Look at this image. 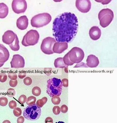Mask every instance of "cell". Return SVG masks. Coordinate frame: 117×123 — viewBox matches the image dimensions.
Segmentation results:
<instances>
[{
    "label": "cell",
    "mask_w": 117,
    "mask_h": 123,
    "mask_svg": "<svg viewBox=\"0 0 117 123\" xmlns=\"http://www.w3.org/2000/svg\"><path fill=\"white\" fill-rule=\"evenodd\" d=\"M39 38V34L37 31L31 30L24 36L22 43L25 47L34 45L38 43Z\"/></svg>",
    "instance_id": "obj_6"
},
{
    "label": "cell",
    "mask_w": 117,
    "mask_h": 123,
    "mask_svg": "<svg viewBox=\"0 0 117 123\" xmlns=\"http://www.w3.org/2000/svg\"><path fill=\"white\" fill-rule=\"evenodd\" d=\"M100 29L97 26L92 27L89 31V35L91 38L93 40H97L99 39L101 36Z\"/></svg>",
    "instance_id": "obj_16"
},
{
    "label": "cell",
    "mask_w": 117,
    "mask_h": 123,
    "mask_svg": "<svg viewBox=\"0 0 117 123\" xmlns=\"http://www.w3.org/2000/svg\"><path fill=\"white\" fill-rule=\"evenodd\" d=\"M26 75V73L25 71H22L19 73L18 76L19 78L21 79H23L25 77Z\"/></svg>",
    "instance_id": "obj_36"
},
{
    "label": "cell",
    "mask_w": 117,
    "mask_h": 123,
    "mask_svg": "<svg viewBox=\"0 0 117 123\" xmlns=\"http://www.w3.org/2000/svg\"><path fill=\"white\" fill-rule=\"evenodd\" d=\"M47 97H44L41 99L37 100L36 104L39 107L41 108L47 103Z\"/></svg>",
    "instance_id": "obj_21"
},
{
    "label": "cell",
    "mask_w": 117,
    "mask_h": 123,
    "mask_svg": "<svg viewBox=\"0 0 117 123\" xmlns=\"http://www.w3.org/2000/svg\"><path fill=\"white\" fill-rule=\"evenodd\" d=\"M51 101L55 105H59L61 101L60 98L57 96H54L52 97Z\"/></svg>",
    "instance_id": "obj_25"
},
{
    "label": "cell",
    "mask_w": 117,
    "mask_h": 123,
    "mask_svg": "<svg viewBox=\"0 0 117 123\" xmlns=\"http://www.w3.org/2000/svg\"><path fill=\"white\" fill-rule=\"evenodd\" d=\"M67 54L70 61L74 64L80 63L83 59L85 55L83 50L77 47L73 48Z\"/></svg>",
    "instance_id": "obj_7"
},
{
    "label": "cell",
    "mask_w": 117,
    "mask_h": 123,
    "mask_svg": "<svg viewBox=\"0 0 117 123\" xmlns=\"http://www.w3.org/2000/svg\"><path fill=\"white\" fill-rule=\"evenodd\" d=\"M86 61L87 66L90 68H96L99 64V61L98 58L93 55L88 56Z\"/></svg>",
    "instance_id": "obj_15"
},
{
    "label": "cell",
    "mask_w": 117,
    "mask_h": 123,
    "mask_svg": "<svg viewBox=\"0 0 117 123\" xmlns=\"http://www.w3.org/2000/svg\"><path fill=\"white\" fill-rule=\"evenodd\" d=\"M74 68H88V67L87 66L86 64L85 63L82 62L76 64Z\"/></svg>",
    "instance_id": "obj_38"
},
{
    "label": "cell",
    "mask_w": 117,
    "mask_h": 123,
    "mask_svg": "<svg viewBox=\"0 0 117 123\" xmlns=\"http://www.w3.org/2000/svg\"><path fill=\"white\" fill-rule=\"evenodd\" d=\"M56 42L55 40L53 38L49 37L45 38L43 40L41 45V51L46 54H53V48Z\"/></svg>",
    "instance_id": "obj_8"
},
{
    "label": "cell",
    "mask_w": 117,
    "mask_h": 123,
    "mask_svg": "<svg viewBox=\"0 0 117 123\" xmlns=\"http://www.w3.org/2000/svg\"><path fill=\"white\" fill-rule=\"evenodd\" d=\"M47 93L51 97L61 95L63 86L60 79L55 78L49 79L47 81Z\"/></svg>",
    "instance_id": "obj_2"
},
{
    "label": "cell",
    "mask_w": 117,
    "mask_h": 123,
    "mask_svg": "<svg viewBox=\"0 0 117 123\" xmlns=\"http://www.w3.org/2000/svg\"><path fill=\"white\" fill-rule=\"evenodd\" d=\"M54 65L56 68H67L68 67L64 63L62 57H58L54 61Z\"/></svg>",
    "instance_id": "obj_19"
},
{
    "label": "cell",
    "mask_w": 117,
    "mask_h": 123,
    "mask_svg": "<svg viewBox=\"0 0 117 123\" xmlns=\"http://www.w3.org/2000/svg\"><path fill=\"white\" fill-rule=\"evenodd\" d=\"M77 9L81 12L86 13L89 12L91 8V3L89 0H77L76 3Z\"/></svg>",
    "instance_id": "obj_10"
},
{
    "label": "cell",
    "mask_w": 117,
    "mask_h": 123,
    "mask_svg": "<svg viewBox=\"0 0 117 123\" xmlns=\"http://www.w3.org/2000/svg\"><path fill=\"white\" fill-rule=\"evenodd\" d=\"M98 17L100 25L102 27L105 28L109 25L113 20V12L109 8L103 9L99 12Z\"/></svg>",
    "instance_id": "obj_5"
},
{
    "label": "cell",
    "mask_w": 117,
    "mask_h": 123,
    "mask_svg": "<svg viewBox=\"0 0 117 123\" xmlns=\"http://www.w3.org/2000/svg\"><path fill=\"white\" fill-rule=\"evenodd\" d=\"M17 35L11 30L6 31L2 36L3 42L9 45L15 40Z\"/></svg>",
    "instance_id": "obj_13"
},
{
    "label": "cell",
    "mask_w": 117,
    "mask_h": 123,
    "mask_svg": "<svg viewBox=\"0 0 117 123\" xmlns=\"http://www.w3.org/2000/svg\"><path fill=\"white\" fill-rule=\"evenodd\" d=\"M7 75L4 72L0 73V82L4 83L6 81L7 79Z\"/></svg>",
    "instance_id": "obj_30"
},
{
    "label": "cell",
    "mask_w": 117,
    "mask_h": 123,
    "mask_svg": "<svg viewBox=\"0 0 117 123\" xmlns=\"http://www.w3.org/2000/svg\"><path fill=\"white\" fill-rule=\"evenodd\" d=\"M52 18L51 15L47 13L39 14L32 18L31 20V25L34 27H41L48 24Z\"/></svg>",
    "instance_id": "obj_4"
},
{
    "label": "cell",
    "mask_w": 117,
    "mask_h": 123,
    "mask_svg": "<svg viewBox=\"0 0 117 123\" xmlns=\"http://www.w3.org/2000/svg\"><path fill=\"white\" fill-rule=\"evenodd\" d=\"M24 121V118L22 116H21L18 117L17 120L18 123H23Z\"/></svg>",
    "instance_id": "obj_41"
},
{
    "label": "cell",
    "mask_w": 117,
    "mask_h": 123,
    "mask_svg": "<svg viewBox=\"0 0 117 123\" xmlns=\"http://www.w3.org/2000/svg\"><path fill=\"white\" fill-rule=\"evenodd\" d=\"M8 102V99L6 98L2 97L0 98V105L2 106H6Z\"/></svg>",
    "instance_id": "obj_28"
},
{
    "label": "cell",
    "mask_w": 117,
    "mask_h": 123,
    "mask_svg": "<svg viewBox=\"0 0 117 123\" xmlns=\"http://www.w3.org/2000/svg\"><path fill=\"white\" fill-rule=\"evenodd\" d=\"M9 57L10 53L8 49L4 45L0 44V68L4 65Z\"/></svg>",
    "instance_id": "obj_12"
},
{
    "label": "cell",
    "mask_w": 117,
    "mask_h": 123,
    "mask_svg": "<svg viewBox=\"0 0 117 123\" xmlns=\"http://www.w3.org/2000/svg\"><path fill=\"white\" fill-rule=\"evenodd\" d=\"M23 82L25 85L29 86L32 84V80L29 77H27L23 80Z\"/></svg>",
    "instance_id": "obj_31"
},
{
    "label": "cell",
    "mask_w": 117,
    "mask_h": 123,
    "mask_svg": "<svg viewBox=\"0 0 117 123\" xmlns=\"http://www.w3.org/2000/svg\"><path fill=\"white\" fill-rule=\"evenodd\" d=\"M9 78L12 80H16L18 78L16 73L12 71H10L8 73Z\"/></svg>",
    "instance_id": "obj_26"
},
{
    "label": "cell",
    "mask_w": 117,
    "mask_h": 123,
    "mask_svg": "<svg viewBox=\"0 0 117 123\" xmlns=\"http://www.w3.org/2000/svg\"><path fill=\"white\" fill-rule=\"evenodd\" d=\"M9 106L11 109H14L17 107V103L15 101L11 100L9 103Z\"/></svg>",
    "instance_id": "obj_34"
},
{
    "label": "cell",
    "mask_w": 117,
    "mask_h": 123,
    "mask_svg": "<svg viewBox=\"0 0 117 123\" xmlns=\"http://www.w3.org/2000/svg\"><path fill=\"white\" fill-rule=\"evenodd\" d=\"M36 100L35 97L34 96H31L27 98L26 103L27 105H33L35 104Z\"/></svg>",
    "instance_id": "obj_22"
},
{
    "label": "cell",
    "mask_w": 117,
    "mask_h": 123,
    "mask_svg": "<svg viewBox=\"0 0 117 123\" xmlns=\"http://www.w3.org/2000/svg\"><path fill=\"white\" fill-rule=\"evenodd\" d=\"M27 7V3L24 0H14L12 3L13 12L17 14L24 13Z\"/></svg>",
    "instance_id": "obj_9"
},
{
    "label": "cell",
    "mask_w": 117,
    "mask_h": 123,
    "mask_svg": "<svg viewBox=\"0 0 117 123\" xmlns=\"http://www.w3.org/2000/svg\"><path fill=\"white\" fill-rule=\"evenodd\" d=\"M10 63L11 68H23L25 66V61L22 56L19 54H16L13 55Z\"/></svg>",
    "instance_id": "obj_11"
},
{
    "label": "cell",
    "mask_w": 117,
    "mask_h": 123,
    "mask_svg": "<svg viewBox=\"0 0 117 123\" xmlns=\"http://www.w3.org/2000/svg\"><path fill=\"white\" fill-rule=\"evenodd\" d=\"M68 48V44L66 42H57L55 43L53 48L54 53L61 54L66 50Z\"/></svg>",
    "instance_id": "obj_14"
},
{
    "label": "cell",
    "mask_w": 117,
    "mask_h": 123,
    "mask_svg": "<svg viewBox=\"0 0 117 123\" xmlns=\"http://www.w3.org/2000/svg\"><path fill=\"white\" fill-rule=\"evenodd\" d=\"M61 111L63 113H65L67 112L68 110L67 106L65 105H63L60 108Z\"/></svg>",
    "instance_id": "obj_35"
},
{
    "label": "cell",
    "mask_w": 117,
    "mask_h": 123,
    "mask_svg": "<svg viewBox=\"0 0 117 123\" xmlns=\"http://www.w3.org/2000/svg\"><path fill=\"white\" fill-rule=\"evenodd\" d=\"M9 9L7 6L4 3H0V18H6L8 15Z\"/></svg>",
    "instance_id": "obj_18"
},
{
    "label": "cell",
    "mask_w": 117,
    "mask_h": 123,
    "mask_svg": "<svg viewBox=\"0 0 117 123\" xmlns=\"http://www.w3.org/2000/svg\"><path fill=\"white\" fill-rule=\"evenodd\" d=\"M53 111L54 114L56 115L59 114L61 112L60 107L58 106H54L53 108Z\"/></svg>",
    "instance_id": "obj_32"
},
{
    "label": "cell",
    "mask_w": 117,
    "mask_h": 123,
    "mask_svg": "<svg viewBox=\"0 0 117 123\" xmlns=\"http://www.w3.org/2000/svg\"><path fill=\"white\" fill-rule=\"evenodd\" d=\"M9 46L11 49L13 51H17L19 50V41L17 36H16L15 40Z\"/></svg>",
    "instance_id": "obj_20"
},
{
    "label": "cell",
    "mask_w": 117,
    "mask_h": 123,
    "mask_svg": "<svg viewBox=\"0 0 117 123\" xmlns=\"http://www.w3.org/2000/svg\"><path fill=\"white\" fill-rule=\"evenodd\" d=\"M41 90L39 87H34L32 89V92L33 94L36 97L39 96L41 93Z\"/></svg>",
    "instance_id": "obj_23"
},
{
    "label": "cell",
    "mask_w": 117,
    "mask_h": 123,
    "mask_svg": "<svg viewBox=\"0 0 117 123\" xmlns=\"http://www.w3.org/2000/svg\"><path fill=\"white\" fill-rule=\"evenodd\" d=\"M13 113L14 115L16 117H18L20 116L22 114V111L21 109L19 107H16L14 109Z\"/></svg>",
    "instance_id": "obj_29"
},
{
    "label": "cell",
    "mask_w": 117,
    "mask_h": 123,
    "mask_svg": "<svg viewBox=\"0 0 117 123\" xmlns=\"http://www.w3.org/2000/svg\"><path fill=\"white\" fill-rule=\"evenodd\" d=\"M45 122V123H53V120L52 118L49 117L46 118Z\"/></svg>",
    "instance_id": "obj_42"
},
{
    "label": "cell",
    "mask_w": 117,
    "mask_h": 123,
    "mask_svg": "<svg viewBox=\"0 0 117 123\" xmlns=\"http://www.w3.org/2000/svg\"><path fill=\"white\" fill-rule=\"evenodd\" d=\"M45 74L47 75H50L52 72V69L51 68H46L44 69Z\"/></svg>",
    "instance_id": "obj_40"
},
{
    "label": "cell",
    "mask_w": 117,
    "mask_h": 123,
    "mask_svg": "<svg viewBox=\"0 0 117 123\" xmlns=\"http://www.w3.org/2000/svg\"><path fill=\"white\" fill-rule=\"evenodd\" d=\"M78 27L76 15L64 13L56 18L53 23V36L58 42H70L76 36Z\"/></svg>",
    "instance_id": "obj_1"
},
{
    "label": "cell",
    "mask_w": 117,
    "mask_h": 123,
    "mask_svg": "<svg viewBox=\"0 0 117 123\" xmlns=\"http://www.w3.org/2000/svg\"><path fill=\"white\" fill-rule=\"evenodd\" d=\"M63 86L65 87H68V80L67 79H64L61 81Z\"/></svg>",
    "instance_id": "obj_39"
},
{
    "label": "cell",
    "mask_w": 117,
    "mask_h": 123,
    "mask_svg": "<svg viewBox=\"0 0 117 123\" xmlns=\"http://www.w3.org/2000/svg\"><path fill=\"white\" fill-rule=\"evenodd\" d=\"M16 92L13 89L10 88L8 89L7 92V94L8 97L12 98L14 97L16 95Z\"/></svg>",
    "instance_id": "obj_27"
},
{
    "label": "cell",
    "mask_w": 117,
    "mask_h": 123,
    "mask_svg": "<svg viewBox=\"0 0 117 123\" xmlns=\"http://www.w3.org/2000/svg\"><path fill=\"white\" fill-rule=\"evenodd\" d=\"M27 97L24 95H21L19 98L18 99L19 102L22 104L24 103L27 100Z\"/></svg>",
    "instance_id": "obj_33"
},
{
    "label": "cell",
    "mask_w": 117,
    "mask_h": 123,
    "mask_svg": "<svg viewBox=\"0 0 117 123\" xmlns=\"http://www.w3.org/2000/svg\"><path fill=\"white\" fill-rule=\"evenodd\" d=\"M63 60L64 64L68 66H72L74 64L71 62L70 61L67 54L65 55L63 58Z\"/></svg>",
    "instance_id": "obj_24"
},
{
    "label": "cell",
    "mask_w": 117,
    "mask_h": 123,
    "mask_svg": "<svg viewBox=\"0 0 117 123\" xmlns=\"http://www.w3.org/2000/svg\"><path fill=\"white\" fill-rule=\"evenodd\" d=\"M18 84V81L16 80H10L9 82L10 86L11 87H14L16 86Z\"/></svg>",
    "instance_id": "obj_37"
},
{
    "label": "cell",
    "mask_w": 117,
    "mask_h": 123,
    "mask_svg": "<svg viewBox=\"0 0 117 123\" xmlns=\"http://www.w3.org/2000/svg\"><path fill=\"white\" fill-rule=\"evenodd\" d=\"M41 114V108L36 104L27 106L23 112L24 117L28 120L31 121H35L39 119Z\"/></svg>",
    "instance_id": "obj_3"
},
{
    "label": "cell",
    "mask_w": 117,
    "mask_h": 123,
    "mask_svg": "<svg viewBox=\"0 0 117 123\" xmlns=\"http://www.w3.org/2000/svg\"><path fill=\"white\" fill-rule=\"evenodd\" d=\"M28 25V20L25 15L20 17L17 20V25L19 29L23 30L26 29Z\"/></svg>",
    "instance_id": "obj_17"
}]
</instances>
